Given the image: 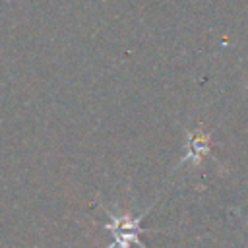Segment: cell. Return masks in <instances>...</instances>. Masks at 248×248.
<instances>
[{"label":"cell","instance_id":"1","mask_svg":"<svg viewBox=\"0 0 248 248\" xmlns=\"http://www.w3.org/2000/svg\"><path fill=\"white\" fill-rule=\"evenodd\" d=\"M141 217H130V215H110V223H107V231L112 234V246L108 248H130L132 244H140V227Z\"/></svg>","mask_w":248,"mask_h":248},{"label":"cell","instance_id":"2","mask_svg":"<svg viewBox=\"0 0 248 248\" xmlns=\"http://www.w3.org/2000/svg\"><path fill=\"white\" fill-rule=\"evenodd\" d=\"M209 149V138L203 134H198V136H194L192 140H190V145H188V157H194V159H198L200 155H203L205 151Z\"/></svg>","mask_w":248,"mask_h":248}]
</instances>
